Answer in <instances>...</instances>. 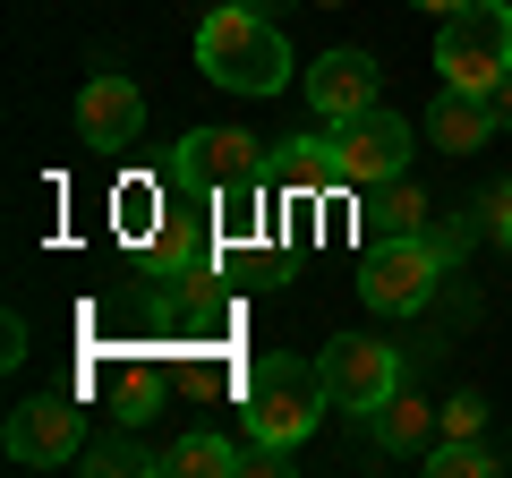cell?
I'll use <instances>...</instances> for the list:
<instances>
[{"instance_id": "obj_16", "label": "cell", "mask_w": 512, "mask_h": 478, "mask_svg": "<svg viewBox=\"0 0 512 478\" xmlns=\"http://www.w3.org/2000/svg\"><path fill=\"white\" fill-rule=\"evenodd\" d=\"M103 385H111V410L137 427L154 410V393H163V368H154V359H120V368H103Z\"/></svg>"}, {"instance_id": "obj_10", "label": "cell", "mask_w": 512, "mask_h": 478, "mask_svg": "<svg viewBox=\"0 0 512 478\" xmlns=\"http://www.w3.org/2000/svg\"><path fill=\"white\" fill-rule=\"evenodd\" d=\"M299 86H308V111H316V120L342 129V120H359V111L376 103V60H367L359 43H342V52H316Z\"/></svg>"}, {"instance_id": "obj_7", "label": "cell", "mask_w": 512, "mask_h": 478, "mask_svg": "<svg viewBox=\"0 0 512 478\" xmlns=\"http://www.w3.org/2000/svg\"><path fill=\"white\" fill-rule=\"evenodd\" d=\"M9 461H26V470H60V461L86 453V410L69 402V393H35V402L9 410Z\"/></svg>"}, {"instance_id": "obj_3", "label": "cell", "mask_w": 512, "mask_h": 478, "mask_svg": "<svg viewBox=\"0 0 512 478\" xmlns=\"http://www.w3.org/2000/svg\"><path fill=\"white\" fill-rule=\"evenodd\" d=\"M436 77L461 94H495L512 77V0H470L436 18Z\"/></svg>"}, {"instance_id": "obj_21", "label": "cell", "mask_w": 512, "mask_h": 478, "mask_svg": "<svg viewBox=\"0 0 512 478\" xmlns=\"http://www.w3.org/2000/svg\"><path fill=\"white\" fill-rule=\"evenodd\" d=\"M427 239H436V248H444V257H453V265L470 257V222H436V231H427Z\"/></svg>"}, {"instance_id": "obj_9", "label": "cell", "mask_w": 512, "mask_h": 478, "mask_svg": "<svg viewBox=\"0 0 512 478\" xmlns=\"http://www.w3.org/2000/svg\"><path fill=\"white\" fill-rule=\"evenodd\" d=\"M77 137H86L94 154H120L146 137V94H137V77L120 69H94L86 94H77Z\"/></svg>"}, {"instance_id": "obj_13", "label": "cell", "mask_w": 512, "mask_h": 478, "mask_svg": "<svg viewBox=\"0 0 512 478\" xmlns=\"http://www.w3.org/2000/svg\"><path fill=\"white\" fill-rule=\"evenodd\" d=\"M367 419H376V444H384V453H419V444H427V427H444V410H427L419 402V393H393V402H376V410H367Z\"/></svg>"}, {"instance_id": "obj_6", "label": "cell", "mask_w": 512, "mask_h": 478, "mask_svg": "<svg viewBox=\"0 0 512 478\" xmlns=\"http://www.w3.org/2000/svg\"><path fill=\"white\" fill-rule=\"evenodd\" d=\"M333 163H342V188H384L410 171V120L402 111L367 103L359 120H342L333 129Z\"/></svg>"}, {"instance_id": "obj_2", "label": "cell", "mask_w": 512, "mask_h": 478, "mask_svg": "<svg viewBox=\"0 0 512 478\" xmlns=\"http://www.w3.org/2000/svg\"><path fill=\"white\" fill-rule=\"evenodd\" d=\"M325 368L316 359H256L248 385H239V427H248V444H308L316 419H325Z\"/></svg>"}, {"instance_id": "obj_4", "label": "cell", "mask_w": 512, "mask_h": 478, "mask_svg": "<svg viewBox=\"0 0 512 478\" xmlns=\"http://www.w3.org/2000/svg\"><path fill=\"white\" fill-rule=\"evenodd\" d=\"M444 248L427 231H410V239H376L367 248V265H359V299L376 316H419L427 299H436V282H444Z\"/></svg>"}, {"instance_id": "obj_1", "label": "cell", "mask_w": 512, "mask_h": 478, "mask_svg": "<svg viewBox=\"0 0 512 478\" xmlns=\"http://www.w3.org/2000/svg\"><path fill=\"white\" fill-rule=\"evenodd\" d=\"M197 69L214 77L222 94H282L291 86V43H282V26L265 18V9H248V0H222V9H205L197 18Z\"/></svg>"}, {"instance_id": "obj_22", "label": "cell", "mask_w": 512, "mask_h": 478, "mask_svg": "<svg viewBox=\"0 0 512 478\" xmlns=\"http://www.w3.org/2000/svg\"><path fill=\"white\" fill-rule=\"evenodd\" d=\"M0 342H9V350H0V368H18V359H26V316H9V325H0Z\"/></svg>"}, {"instance_id": "obj_19", "label": "cell", "mask_w": 512, "mask_h": 478, "mask_svg": "<svg viewBox=\"0 0 512 478\" xmlns=\"http://www.w3.org/2000/svg\"><path fill=\"white\" fill-rule=\"evenodd\" d=\"M478 427H487V402H478V393L444 402V436H478Z\"/></svg>"}, {"instance_id": "obj_17", "label": "cell", "mask_w": 512, "mask_h": 478, "mask_svg": "<svg viewBox=\"0 0 512 478\" xmlns=\"http://www.w3.org/2000/svg\"><path fill=\"white\" fill-rule=\"evenodd\" d=\"M77 470L111 478V470H163V453H146V444L128 436V419H111V436H94L86 453H77Z\"/></svg>"}, {"instance_id": "obj_18", "label": "cell", "mask_w": 512, "mask_h": 478, "mask_svg": "<svg viewBox=\"0 0 512 478\" xmlns=\"http://www.w3.org/2000/svg\"><path fill=\"white\" fill-rule=\"evenodd\" d=\"M427 470H436V478H495L504 461H495L478 436H444V444H427Z\"/></svg>"}, {"instance_id": "obj_11", "label": "cell", "mask_w": 512, "mask_h": 478, "mask_svg": "<svg viewBox=\"0 0 512 478\" xmlns=\"http://www.w3.org/2000/svg\"><path fill=\"white\" fill-rule=\"evenodd\" d=\"M495 129H504V120L487 111V94H461V86H444V94H436V111H427V137H436L444 154H478Z\"/></svg>"}, {"instance_id": "obj_14", "label": "cell", "mask_w": 512, "mask_h": 478, "mask_svg": "<svg viewBox=\"0 0 512 478\" xmlns=\"http://www.w3.org/2000/svg\"><path fill=\"white\" fill-rule=\"evenodd\" d=\"M274 171H282V188H299V197H316V188H342V163H333V129H325V137H291Z\"/></svg>"}, {"instance_id": "obj_24", "label": "cell", "mask_w": 512, "mask_h": 478, "mask_svg": "<svg viewBox=\"0 0 512 478\" xmlns=\"http://www.w3.org/2000/svg\"><path fill=\"white\" fill-rule=\"evenodd\" d=\"M495 120H504V129H512V77H504V86H495Z\"/></svg>"}, {"instance_id": "obj_8", "label": "cell", "mask_w": 512, "mask_h": 478, "mask_svg": "<svg viewBox=\"0 0 512 478\" xmlns=\"http://www.w3.org/2000/svg\"><path fill=\"white\" fill-rule=\"evenodd\" d=\"M171 180H188V188H248V180H265V154H256V137L248 129H188L180 137V154H171Z\"/></svg>"}, {"instance_id": "obj_25", "label": "cell", "mask_w": 512, "mask_h": 478, "mask_svg": "<svg viewBox=\"0 0 512 478\" xmlns=\"http://www.w3.org/2000/svg\"><path fill=\"white\" fill-rule=\"evenodd\" d=\"M248 9H265V18H274V9H282V0H248Z\"/></svg>"}, {"instance_id": "obj_20", "label": "cell", "mask_w": 512, "mask_h": 478, "mask_svg": "<svg viewBox=\"0 0 512 478\" xmlns=\"http://www.w3.org/2000/svg\"><path fill=\"white\" fill-rule=\"evenodd\" d=\"M487 231L512 248V180H504V188H487Z\"/></svg>"}, {"instance_id": "obj_5", "label": "cell", "mask_w": 512, "mask_h": 478, "mask_svg": "<svg viewBox=\"0 0 512 478\" xmlns=\"http://www.w3.org/2000/svg\"><path fill=\"white\" fill-rule=\"evenodd\" d=\"M316 368H325L333 410H359V419L410 385V376H402V350L376 342V333H342V342H325V359H316Z\"/></svg>"}, {"instance_id": "obj_12", "label": "cell", "mask_w": 512, "mask_h": 478, "mask_svg": "<svg viewBox=\"0 0 512 478\" xmlns=\"http://www.w3.org/2000/svg\"><path fill=\"white\" fill-rule=\"evenodd\" d=\"M427 214H436V205H427V188H410V180H384L376 197H367V248H376V239H410V231H427Z\"/></svg>"}, {"instance_id": "obj_26", "label": "cell", "mask_w": 512, "mask_h": 478, "mask_svg": "<svg viewBox=\"0 0 512 478\" xmlns=\"http://www.w3.org/2000/svg\"><path fill=\"white\" fill-rule=\"evenodd\" d=\"M316 9H342V0H316Z\"/></svg>"}, {"instance_id": "obj_15", "label": "cell", "mask_w": 512, "mask_h": 478, "mask_svg": "<svg viewBox=\"0 0 512 478\" xmlns=\"http://www.w3.org/2000/svg\"><path fill=\"white\" fill-rule=\"evenodd\" d=\"M163 470H180V478H239V470H256L248 461V444H222V436H180L163 453Z\"/></svg>"}, {"instance_id": "obj_23", "label": "cell", "mask_w": 512, "mask_h": 478, "mask_svg": "<svg viewBox=\"0 0 512 478\" xmlns=\"http://www.w3.org/2000/svg\"><path fill=\"white\" fill-rule=\"evenodd\" d=\"M410 9H427V18H453V9H470V0H410Z\"/></svg>"}]
</instances>
